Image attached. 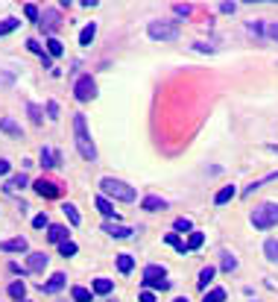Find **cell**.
Masks as SVG:
<instances>
[{
    "mask_svg": "<svg viewBox=\"0 0 278 302\" xmlns=\"http://www.w3.org/2000/svg\"><path fill=\"white\" fill-rule=\"evenodd\" d=\"M73 138H76L79 156L88 159V162H94V159H97V147L91 144V135H88V126H85V118H82V115L73 118Z\"/></svg>",
    "mask_w": 278,
    "mask_h": 302,
    "instance_id": "obj_1",
    "label": "cell"
},
{
    "mask_svg": "<svg viewBox=\"0 0 278 302\" xmlns=\"http://www.w3.org/2000/svg\"><path fill=\"white\" fill-rule=\"evenodd\" d=\"M100 191H103V197H114V200H123V202L135 200V188L120 182V179H111V176L100 179Z\"/></svg>",
    "mask_w": 278,
    "mask_h": 302,
    "instance_id": "obj_2",
    "label": "cell"
},
{
    "mask_svg": "<svg viewBox=\"0 0 278 302\" xmlns=\"http://www.w3.org/2000/svg\"><path fill=\"white\" fill-rule=\"evenodd\" d=\"M278 223V205L276 202H267V205H258L252 211V226L255 229H273Z\"/></svg>",
    "mask_w": 278,
    "mask_h": 302,
    "instance_id": "obj_3",
    "label": "cell"
},
{
    "mask_svg": "<svg viewBox=\"0 0 278 302\" xmlns=\"http://www.w3.org/2000/svg\"><path fill=\"white\" fill-rule=\"evenodd\" d=\"M147 33L153 41H176L179 38V27L176 24H167V21H153L147 27Z\"/></svg>",
    "mask_w": 278,
    "mask_h": 302,
    "instance_id": "obj_4",
    "label": "cell"
},
{
    "mask_svg": "<svg viewBox=\"0 0 278 302\" xmlns=\"http://www.w3.org/2000/svg\"><path fill=\"white\" fill-rule=\"evenodd\" d=\"M73 97H76L79 103H88V100L97 97V82H94L91 73H85V76L76 79V85H73Z\"/></svg>",
    "mask_w": 278,
    "mask_h": 302,
    "instance_id": "obj_5",
    "label": "cell"
},
{
    "mask_svg": "<svg viewBox=\"0 0 278 302\" xmlns=\"http://www.w3.org/2000/svg\"><path fill=\"white\" fill-rule=\"evenodd\" d=\"M144 285H147V288H155V291H167V288H170V282H167V273H164V267H155V264H150V267L144 270Z\"/></svg>",
    "mask_w": 278,
    "mask_h": 302,
    "instance_id": "obj_6",
    "label": "cell"
},
{
    "mask_svg": "<svg viewBox=\"0 0 278 302\" xmlns=\"http://www.w3.org/2000/svg\"><path fill=\"white\" fill-rule=\"evenodd\" d=\"M32 188H35V194H38V197H47V200L59 197V185H56V182H50V179H38V182H32Z\"/></svg>",
    "mask_w": 278,
    "mask_h": 302,
    "instance_id": "obj_7",
    "label": "cell"
},
{
    "mask_svg": "<svg viewBox=\"0 0 278 302\" xmlns=\"http://www.w3.org/2000/svg\"><path fill=\"white\" fill-rule=\"evenodd\" d=\"M64 282H67V276H64V273H53V279H50V282H44V285H41V291H44V294H59V291L64 288Z\"/></svg>",
    "mask_w": 278,
    "mask_h": 302,
    "instance_id": "obj_8",
    "label": "cell"
},
{
    "mask_svg": "<svg viewBox=\"0 0 278 302\" xmlns=\"http://www.w3.org/2000/svg\"><path fill=\"white\" fill-rule=\"evenodd\" d=\"M30 243L27 238H12V241H0V252H24Z\"/></svg>",
    "mask_w": 278,
    "mask_h": 302,
    "instance_id": "obj_9",
    "label": "cell"
},
{
    "mask_svg": "<svg viewBox=\"0 0 278 302\" xmlns=\"http://www.w3.org/2000/svg\"><path fill=\"white\" fill-rule=\"evenodd\" d=\"M47 255L44 252H30V258H27V267L32 270V273H44V267H47Z\"/></svg>",
    "mask_w": 278,
    "mask_h": 302,
    "instance_id": "obj_10",
    "label": "cell"
},
{
    "mask_svg": "<svg viewBox=\"0 0 278 302\" xmlns=\"http://www.w3.org/2000/svg\"><path fill=\"white\" fill-rule=\"evenodd\" d=\"M94 205H97V208H100L106 217H114V205H111V200H109V197L97 194V197H94Z\"/></svg>",
    "mask_w": 278,
    "mask_h": 302,
    "instance_id": "obj_11",
    "label": "cell"
},
{
    "mask_svg": "<svg viewBox=\"0 0 278 302\" xmlns=\"http://www.w3.org/2000/svg\"><path fill=\"white\" fill-rule=\"evenodd\" d=\"M234 194H237V191H234V185H225V188H220V191H217L214 202H217V205H225L228 200H234Z\"/></svg>",
    "mask_w": 278,
    "mask_h": 302,
    "instance_id": "obj_12",
    "label": "cell"
},
{
    "mask_svg": "<svg viewBox=\"0 0 278 302\" xmlns=\"http://www.w3.org/2000/svg\"><path fill=\"white\" fill-rule=\"evenodd\" d=\"M47 238H50L53 243H64V241H67V226H50V229H47Z\"/></svg>",
    "mask_w": 278,
    "mask_h": 302,
    "instance_id": "obj_13",
    "label": "cell"
},
{
    "mask_svg": "<svg viewBox=\"0 0 278 302\" xmlns=\"http://www.w3.org/2000/svg\"><path fill=\"white\" fill-rule=\"evenodd\" d=\"M103 229H106V235H111V238H129V235H132V229H129V226H114V223H106Z\"/></svg>",
    "mask_w": 278,
    "mask_h": 302,
    "instance_id": "obj_14",
    "label": "cell"
},
{
    "mask_svg": "<svg viewBox=\"0 0 278 302\" xmlns=\"http://www.w3.org/2000/svg\"><path fill=\"white\" fill-rule=\"evenodd\" d=\"M0 129H3V132H9L12 135V138H21V126H18V123H15V121H9V118H0Z\"/></svg>",
    "mask_w": 278,
    "mask_h": 302,
    "instance_id": "obj_15",
    "label": "cell"
},
{
    "mask_svg": "<svg viewBox=\"0 0 278 302\" xmlns=\"http://www.w3.org/2000/svg\"><path fill=\"white\" fill-rule=\"evenodd\" d=\"M205 243V235L202 232H190V238H187V243H185V249L187 252H193V249H199Z\"/></svg>",
    "mask_w": 278,
    "mask_h": 302,
    "instance_id": "obj_16",
    "label": "cell"
},
{
    "mask_svg": "<svg viewBox=\"0 0 278 302\" xmlns=\"http://www.w3.org/2000/svg\"><path fill=\"white\" fill-rule=\"evenodd\" d=\"M21 27V18H3L0 21V35H9L12 30H18Z\"/></svg>",
    "mask_w": 278,
    "mask_h": 302,
    "instance_id": "obj_17",
    "label": "cell"
},
{
    "mask_svg": "<svg viewBox=\"0 0 278 302\" xmlns=\"http://www.w3.org/2000/svg\"><path fill=\"white\" fill-rule=\"evenodd\" d=\"M144 208H147V211H164L167 202L161 200V197H147V200H144Z\"/></svg>",
    "mask_w": 278,
    "mask_h": 302,
    "instance_id": "obj_18",
    "label": "cell"
},
{
    "mask_svg": "<svg viewBox=\"0 0 278 302\" xmlns=\"http://www.w3.org/2000/svg\"><path fill=\"white\" fill-rule=\"evenodd\" d=\"M41 27H44V30H56V27H59V12H56V9H50V12L44 15Z\"/></svg>",
    "mask_w": 278,
    "mask_h": 302,
    "instance_id": "obj_19",
    "label": "cell"
},
{
    "mask_svg": "<svg viewBox=\"0 0 278 302\" xmlns=\"http://www.w3.org/2000/svg\"><path fill=\"white\" fill-rule=\"evenodd\" d=\"M41 165H44V168H56V165H59V156L44 147V150H41Z\"/></svg>",
    "mask_w": 278,
    "mask_h": 302,
    "instance_id": "obj_20",
    "label": "cell"
},
{
    "mask_svg": "<svg viewBox=\"0 0 278 302\" xmlns=\"http://www.w3.org/2000/svg\"><path fill=\"white\" fill-rule=\"evenodd\" d=\"M9 297H15V300L21 302L27 297V285H24V282H12V285H9Z\"/></svg>",
    "mask_w": 278,
    "mask_h": 302,
    "instance_id": "obj_21",
    "label": "cell"
},
{
    "mask_svg": "<svg viewBox=\"0 0 278 302\" xmlns=\"http://www.w3.org/2000/svg\"><path fill=\"white\" fill-rule=\"evenodd\" d=\"M264 252H267V258H270V261H278V241H276V238H270V241L264 243Z\"/></svg>",
    "mask_w": 278,
    "mask_h": 302,
    "instance_id": "obj_22",
    "label": "cell"
},
{
    "mask_svg": "<svg viewBox=\"0 0 278 302\" xmlns=\"http://www.w3.org/2000/svg\"><path fill=\"white\" fill-rule=\"evenodd\" d=\"M94 33H97V24L91 21V24H88V27L79 33V44H91V41H94Z\"/></svg>",
    "mask_w": 278,
    "mask_h": 302,
    "instance_id": "obj_23",
    "label": "cell"
},
{
    "mask_svg": "<svg viewBox=\"0 0 278 302\" xmlns=\"http://www.w3.org/2000/svg\"><path fill=\"white\" fill-rule=\"evenodd\" d=\"M132 267H135V261H132V255H117V270L120 273H132Z\"/></svg>",
    "mask_w": 278,
    "mask_h": 302,
    "instance_id": "obj_24",
    "label": "cell"
},
{
    "mask_svg": "<svg viewBox=\"0 0 278 302\" xmlns=\"http://www.w3.org/2000/svg\"><path fill=\"white\" fill-rule=\"evenodd\" d=\"M27 182H30V179H27L24 173H15V176H12V179L6 182V188H9V191H15V188H24Z\"/></svg>",
    "mask_w": 278,
    "mask_h": 302,
    "instance_id": "obj_25",
    "label": "cell"
},
{
    "mask_svg": "<svg viewBox=\"0 0 278 302\" xmlns=\"http://www.w3.org/2000/svg\"><path fill=\"white\" fill-rule=\"evenodd\" d=\"M94 294H100V297L103 294H111V279H97L94 282Z\"/></svg>",
    "mask_w": 278,
    "mask_h": 302,
    "instance_id": "obj_26",
    "label": "cell"
},
{
    "mask_svg": "<svg viewBox=\"0 0 278 302\" xmlns=\"http://www.w3.org/2000/svg\"><path fill=\"white\" fill-rule=\"evenodd\" d=\"M62 211L67 214V220H70L73 226H79V220H82V217H79V211H76V208H73L70 202H64V205H62Z\"/></svg>",
    "mask_w": 278,
    "mask_h": 302,
    "instance_id": "obj_27",
    "label": "cell"
},
{
    "mask_svg": "<svg viewBox=\"0 0 278 302\" xmlns=\"http://www.w3.org/2000/svg\"><path fill=\"white\" fill-rule=\"evenodd\" d=\"M47 50H50V59H53V56H62L64 44L59 41V38H50V41H47Z\"/></svg>",
    "mask_w": 278,
    "mask_h": 302,
    "instance_id": "obj_28",
    "label": "cell"
},
{
    "mask_svg": "<svg viewBox=\"0 0 278 302\" xmlns=\"http://www.w3.org/2000/svg\"><path fill=\"white\" fill-rule=\"evenodd\" d=\"M70 297H73L76 302H91V291H88V288H73Z\"/></svg>",
    "mask_w": 278,
    "mask_h": 302,
    "instance_id": "obj_29",
    "label": "cell"
},
{
    "mask_svg": "<svg viewBox=\"0 0 278 302\" xmlns=\"http://www.w3.org/2000/svg\"><path fill=\"white\" fill-rule=\"evenodd\" d=\"M217 276L214 267H202V273H199V288H208V282Z\"/></svg>",
    "mask_w": 278,
    "mask_h": 302,
    "instance_id": "obj_30",
    "label": "cell"
},
{
    "mask_svg": "<svg viewBox=\"0 0 278 302\" xmlns=\"http://www.w3.org/2000/svg\"><path fill=\"white\" fill-rule=\"evenodd\" d=\"M59 252H62L64 258H73L76 255V243L73 241H64V243H59Z\"/></svg>",
    "mask_w": 278,
    "mask_h": 302,
    "instance_id": "obj_31",
    "label": "cell"
},
{
    "mask_svg": "<svg viewBox=\"0 0 278 302\" xmlns=\"http://www.w3.org/2000/svg\"><path fill=\"white\" fill-rule=\"evenodd\" d=\"M164 243H170V246H176L179 252H187V249H185V243L179 241V235H176V232H170V235H164Z\"/></svg>",
    "mask_w": 278,
    "mask_h": 302,
    "instance_id": "obj_32",
    "label": "cell"
},
{
    "mask_svg": "<svg viewBox=\"0 0 278 302\" xmlns=\"http://www.w3.org/2000/svg\"><path fill=\"white\" fill-rule=\"evenodd\" d=\"M222 270H225V273H231V270H237V258L225 252V255H222Z\"/></svg>",
    "mask_w": 278,
    "mask_h": 302,
    "instance_id": "obj_33",
    "label": "cell"
},
{
    "mask_svg": "<svg viewBox=\"0 0 278 302\" xmlns=\"http://www.w3.org/2000/svg\"><path fill=\"white\" fill-rule=\"evenodd\" d=\"M205 302H225V291H222V288H214V291L205 297Z\"/></svg>",
    "mask_w": 278,
    "mask_h": 302,
    "instance_id": "obj_34",
    "label": "cell"
},
{
    "mask_svg": "<svg viewBox=\"0 0 278 302\" xmlns=\"http://www.w3.org/2000/svg\"><path fill=\"white\" fill-rule=\"evenodd\" d=\"M24 15H27L30 21H38V6H35V3H27V6H24Z\"/></svg>",
    "mask_w": 278,
    "mask_h": 302,
    "instance_id": "obj_35",
    "label": "cell"
},
{
    "mask_svg": "<svg viewBox=\"0 0 278 302\" xmlns=\"http://www.w3.org/2000/svg\"><path fill=\"white\" fill-rule=\"evenodd\" d=\"M47 223H50V220H47V214H35V217H32V226H35V229H44Z\"/></svg>",
    "mask_w": 278,
    "mask_h": 302,
    "instance_id": "obj_36",
    "label": "cell"
},
{
    "mask_svg": "<svg viewBox=\"0 0 278 302\" xmlns=\"http://www.w3.org/2000/svg\"><path fill=\"white\" fill-rule=\"evenodd\" d=\"M176 232H190V220H187V217H179V220H176Z\"/></svg>",
    "mask_w": 278,
    "mask_h": 302,
    "instance_id": "obj_37",
    "label": "cell"
},
{
    "mask_svg": "<svg viewBox=\"0 0 278 302\" xmlns=\"http://www.w3.org/2000/svg\"><path fill=\"white\" fill-rule=\"evenodd\" d=\"M220 12L222 15H234L237 12V3H220Z\"/></svg>",
    "mask_w": 278,
    "mask_h": 302,
    "instance_id": "obj_38",
    "label": "cell"
},
{
    "mask_svg": "<svg viewBox=\"0 0 278 302\" xmlns=\"http://www.w3.org/2000/svg\"><path fill=\"white\" fill-rule=\"evenodd\" d=\"M47 115H50L53 121L59 118V103H56V100H50V103H47Z\"/></svg>",
    "mask_w": 278,
    "mask_h": 302,
    "instance_id": "obj_39",
    "label": "cell"
},
{
    "mask_svg": "<svg viewBox=\"0 0 278 302\" xmlns=\"http://www.w3.org/2000/svg\"><path fill=\"white\" fill-rule=\"evenodd\" d=\"M173 12L176 15H190V6L187 3H173Z\"/></svg>",
    "mask_w": 278,
    "mask_h": 302,
    "instance_id": "obj_40",
    "label": "cell"
},
{
    "mask_svg": "<svg viewBox=\"0 0 278 302\" xmlns=\"http://www.w3.org/2000/svg\"><path fill=\"white\" fill-rule=\"evenodd\" d=\"M27 47H30L32 53H38V56H41V59H44V47H41V44H38V41H27Z\"/></svg>",
    "mask_w": 278,
    "mask_h": 302,
    "instance_id": "obj_41",
    "label": "cell"
},
{
    "mask_svg": "<svg viewBox=\"0 0 278 302\" xmlns=\"http://www.w3.org/2000/svg\"><path fill=\"white\" fill-rule=\"evenodd\" d=\"M246 30H249V33H252V35H261V33H264V27H261L258 21H252V24H249Z\"/></svg>",
    "mask_w": 278,
    "mask_h": 302,
    "instance_id": "obj_42",
    "label": "cell"
},
{
    "mask_svg": "<svg viewBox=\"0 0 278 302\" xmlns=\"http://www.w3.org/2000/svg\"><path fill=\"white\" fill-rule=\"evenodd\" d=\"M267 35H270L273 41H278V21H276V24H270V27H267Z\"/></svg>",
    "mask_w": 278,
    "mask_h": 302,
    "instance_id": "obj_43",
    "label": "cell"
},
{
    "mask_svg": "<svg viewBox=\"0 0 278 302\" xmlns=\"http://www.w3.org/2000/svg\"><path fill=\"white\" fill-rule=\"evenodd\" d=\"M30 118H32V123H38V121H41V115H38V109H35V106H30Z\"/></svg>",
    "mask_w": 278,
    "mask_h": 302,
    "instance_id": "obj_44",
    "label": "cell"
},
{
    "mask_svg": "<svg viewBox=\"0 0 278 302\" xmlns=\"http://www.w3.org/2000/svg\"><path fill=\"white\" fill-rule=\"evenodd\" d=\"M138 300H141V302H155V297H153V294H150V291H144V294H141Z\"/></svg>",
    "mask_w": 278,
    "mask_h": 302,
    "instance_id": "obj_45",
    "label": "cell"
},
{
    "mask_svg": "<svg viewBox=\"0 0 278 302\" xmlns=\"http://www.w3.org/2000/svg\"><path fill=\"white\" fill-rule=\"evenodd\" d=\"M3 173H9V162H6V159H0V176H3Z\"/></svg>",
    "mask_w": 278,
    "mask_h": 302,
    "instance_id": "obj_46",
    "label": "cell"
},
{
    "mask_svg": "<svg viewBox=\"0 0 278 302\" xmlns=\"http://www.w3.org/2000/svg\"><path fill=\"white\" fill-rule=\"evenodd\" d=\"M173 302H187V300H185V297H182V300H173Z\"/></svg>",
    "mask_w": 278,
    "mask_h": 302,
    "instance_id": "obj_47",
    "label": "cell"
},
{
    "mask_svg": "<svg viewBox=\"0 0 278 302\" xmlns=\"http://www.w3.org/2000/svg\"><path fill=\"white\" fill-rule=\"evenodd\" d=\"M21 302H27V300H21Z\"/></svg>",
    "mask_w": 278,
    "mask_h": 302,
    "instance_id": "obj_48",
    "label": "cell"
}]
</instances>
